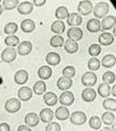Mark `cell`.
I'll return each mask as SVG.
<instances>
[{
    "label": "cell",
    "instance_id": "f1b7e54d",
    "mask_svg": "<svg viewBox=\"0 0 116 131\" xmlns=\"http://www.w3.org/2000/svg\"><path fill=\"white\" fill-rule=\"evenodd\" d=\"M51 31L54 33H56V36H59L60 33L65 31V24L62 21H55L51 24Z\"/></svg>",
    "mask_w": 116,
    "mask_h": 131
},
{
    "label": "cell",
    "instance_id": "277c9868",
    "mask_svg": "<svg viewBox=\"0 0 116 131\" xmlns=\"http://www.w3.org/2000/svg\"><path fill=\"white\" fill-rule=\"evenodd\" d=\"M69 120L73 124L82 125L87 122V115H85L83 112H81V111H77V112H74L73 114L69 115Z\"/></svg>",
    "mask_w": 116,
    "mask_h": 131
},
{
    "label": "cell",
    "instance_id": "d590c367",
    "mask_svg": "<svg viewBox=\"0 0 116 131\" xmlns=\"http://www.w3.org/2000/svg\"><path fill=\"white\" fill-rule=\"evenodd\" d=\"M5 43L10 48H15L17 45H19V39L16 36H8L5 39Z\"/></svg>",
    "mask_w": 116,
    "mask_h": 131
},
{
    "label": "cell",
    "instance_id": "f35d334b",
    "mask_svg": "<svg viewBox=\"0 0 116 131\" xmlns=\"http://www.w3.org/2000/svg\"><path fill=\"white\" fill-rule=\"evenodd\" d=\"M18 6V1L17 0H4L2 1V9H7V10H10V9H14L15 7Z\"/></svg>",
    "mask_w": 116,
    "mask_h": 131
},
{
    "label": "cell",
    "instance_id": "d4e9b609",
    "mask_svg": "<svg viewBox=\"0 0 116 131\" xmlns=\"http://www.w3.org/2000/svg\"><path fill=\"white\" fill-rule=\"evenodd\" d=\"M46 62L50 66H56L60 63V56L57 52H49L46 57Z\"/></svg>",
    "mask_w": 116,
    "mask_h": 131
},
{
    "label": "cell",
    "instance_id": "2e32d148",
    "mask_svg": "<svg viewBox=\"0 0 116 131\" xmlns=\"http://www.w3.org/2000/svg\"><path fill=\"white\" fill-rule=\"evenodd\" d=\"M18 98L19 100H23V102H27L32 98V89L29 87H22L18 90Z\"/></svg>",
    "mask_w": 116,
    "mask_h": 131
},
{
    "label": "cell",
    "instance_id": "9c48e42d",
    "mask_svg": "<svg viewBox=\"0 0 116 131\" xmlns=\"http://www.w3.org/2000/svg\"><path fill=\"white\" fill-rule=\"evenodd\" d=\"M82 23V16H80L77 13H72L67 17V24L72 27H79V25Z\"/></svg>",
    "mask_w": 116,
    "mask_h": 131
},
{
    "label": "cell",
    "instance_id": "7402d4cb",
    "mask_svg": "<svg viewBox=\"0 0 116 131\" xmlns=\"http://www.w3.org/2000/svg\"><path fill=\"white\" fill-rule=\"evenodd\" d=\"M115 16H106L104 17V19H102V22L100 23V26H101V30H109L112 29L113 26L115 25Z\"/></svg>",
    "mask_w": 116,
    "mask_h": 131
},
{
    "label": "cell",
    "instance_id": "7bdbcfd3",
    "mask_svg": "<svg viewBox=\"0 0 116 131\" xmlns=\"http://www.w3.org/2000/svg\"><path fill=\"white\" fill-rule=\"evenodd\" d=\"M46 131H60V125L57 122H50L47 125Z\"/></svg>",
    "mask_w": 116,
    "mask_h": 131
},
{
    "label": "cell",
    "instance_id": "5bb4252c",
    "mask_svg": "<svg viewBox=\"0 0 116 131\" xmlns=\"http://www.w3.org/2000/svg\"><path fill=\"white\" fill-rule=\"evenodd\" d=\"M32 51V43L30 41H23L22 43L18 45V49L17 52L22 56H26Z\"/></svg>",
    "mask_w": 116,
    "mask_h": 131
},
{
    "label": "cell",
    "instance_id": "484cf974",
    "mask_svg": "<svg viewBox=\"0 0 116 131\" xmlns=\"http://www.w3.org/2000/svg\"><path fill=\"white\" fill-rule=\"evenodd\" d=\"M116 63V58L114 55H105L104 58H102V60L100 62V64H102V66L106 67V69H109V67H113L115 65Z\"/></svg>",
    "mask_w": 116,
    "mask_h": 131
},
{
    "label": "cell",
    "instance_id": "f6af8a7d",
    "mask_svg": "<svg viewBox=\"0 0 116 131\" xmlns=\"http://www.w3.org/2000/svg\"><path fill=\"white\" fill-rule=\"evenodd\" d=\"M33 4L35 6H43L46 4V0H33Z\"/></svg>",
    "mask_w": 116,
    "mask_h": 131
},
{
    "label": "cell",
    "instance_id": "8fae6325",
    "mask_svg": "<svg viewBox=\"0 0 116 131\" xmlns=\"http://www.w3.org/2000/svg\"><path fill=\"white\" fill-rule=\"evenodd\" d=\"M17 9H18V13L22 15H29L30 13H32L33 10V5L30 1H23L17 6Z\"/></svg>",
    "mask_w": 116,
    "mask_h": 131
},
{
    "label": "cell",
    "instance_id": "74e56055",
    "mask_svg": "<svg viewBox=\"0 0 116 131\" xmlns=\"http://www.w3.org/2000/svg\"><path fill=\"white\" fill-rule=\"evenodd\" d=\"M64 39H63V37L60 36H54L51 37V39H50V46L52 47H62L64 46Z\"/></svg>",
    "mask_w": 116,
    "mask_h": 131
},
{
    "label": "cell",
    "instance_id": "f546056e",
    "mask_svg": "<svg viewBox=\"0 0 116 131\" xmlns=\"http://www.w3.org/2000/svg\"><path fill=\"white\" fill-rule=\"evenodd\" d=\"M68 15H69L68 9H67L65 6L58 7V8L56 9V13H55V16L58 18V21H62V19H64V18H67Z\"/></svg>",
    "mask_w": 116,
    "mask_h": 131
},
{
    "label": "cell",
    "instance_id": "8d00e7d4",
    "mask_svg": "<svg viewBox=\"0 0 116 131\" xmlns=\"http://www.w3.org/2000/svg\"><path fill=\"white\" fill-rule=\"evenodd\" d=\"M17 29H18L17 24L14 23V22H10V23L5 25V33L8 34V36H13L14 33H16Z\"/></svg>",
    "mask_w": 116,
    "mask_h": 131
},
{
    "label": "cell",
    "instance_id": "83f0119b",
    "mask_svg": "<svg viewBox=\"0 0 116 131\" xmlns=\"http://www.w3.org/2000/svg\"><path fill=\"white\" fill-rule=\"evenodd\" d=\"M47 90V85L44 83V81L40 80V81L35 82L33 85V92L37 95H43Z\"/></svg>",
    "mask_w": 116,
    "mask_h": 131
},
{
    "label": "cell",
    "instance_id": "603a6c76",
    "mask_svg": "<svg viewBox=\"0 0 116 131\" xmlns=\"http://www.w3.org/2000/svg\"><path fill=\"white\" fill-rule=\"evenodd\" d=\"M43 100L48 106H55L58 102V97L55 92H46L43 96Z\"/></svg>",
    "mask_w": 116,
    "mask_h": 131
},
{
    "label": "cell",
    "instance_id": "ee69618b",
    "mask_svg": "<svg viewBox=\"0 0 116 131\" xmlns=\"http://www.w3.org/2000/svg\"><path fill=\"white\" fill-rule=\"evenodd\" d=\"M0 131H10V125L7 123H1L0 124Z\"/></svg>",
    "mask_w": 116,
    "mask_h": 131
},
{
    "label": "cell",
    "instance_id": "681fc988",
    "mask_svg": "<svg viewBox=\"0 0 116 131\" xmlns=\"http://www.w3.org/2000/svg\"><path fill=\"white\" fill-rule=\"evenodd\" d=\"M2 14V7H1V5H0V15Z\"/></svg>",
    "mask_w": 116,
    "mask_h": 131
},
{
    "label": "cell",
    "instance_id": "ba28073f",
    "mask_svg": "<svg viewBox=\"0 0 116 131\" xmlns=\"http://www.w3.org/2000/svg\"><path fill=\"white\" fill-rule=\"evenodd\" d=\"M67 37H68V39L77 42L83 38V31L80 27H71L67 32Z\"/></svg>",
    "mask_w": 116,
    "mask_h": 131
},
{
    "label": "cell",
    "instance_id": "cb8c5ba5",
    "mask_svg": "<svg viewBox=\"0 0 116 131\" xmlns=\"http://www.w3.org/2000/svg\"><path fill=\"white\" fill-rule=\"evenodd\" d=\"M114 42V36L107 32H104L102 34H100L99 37V43L102 46H109Z\"/></svg>",
    "mask_w": 116,
    "mask_h": 131
},
{
    "label": "cell",
    "instance_id": "bcb514c9",
    "mask_svg": "<svg viewBox=\"0 0 116 131\" xmlns=\"http://www.w3.org/2000/svg\"><path fill=\"white\" fill-rule=\"evenodd\" d=\"M18 131H32V130H31V128L27 127V125H19Z\"/></svg>",
    "mask_w": 116,
    "mask_h": 131
},
{
    "label": "cell",
    "instance_id": "e575fe53",
    "mask_svg": "<svg viewBox=\"0 0 116 131\" xmlns=\"http://www.w3.org/2000/svg\"><path fill=\"white\" fill-rule=\"evenodd\" d=\"M102 106L104 108L108 111H116V100L115 98H107V99L104 100V103H102Z\"/></svg>",
    "mask_w": 116,
    "mask_h": 131
},
{
    "label": "cell",
    "instance_id": "ffe728a7",
    "mask_svg": "<svg viewBox=\"0 0 116 131\" xmlns=\"http://www.w3.org/2000/svg\"><path fill=\"white\" fill-rule=\"evenodd\" d=\"M21 29H22V31H23V32H25V33H30V32L34 31L35 23L32 21V19L26 18V19H24V21H22Z\"/></svg>",
    "mask_w": 116,
    "mask_h": 131
},
{
    "label": "cell",
    "instance_id": "7a4b0ae2",
    "mask_svg": "<svg viewBox=\"0 0 116 131\" xmlns=\"http://www.w3.org/2000/svg\"><path fill=\"white\" fill-rule=\"evenodd\" d=\"M21 108V100L17 98H10L5 103V110L8 113H16Z\"/></svg>",
    "mask_w": 116,
    "mask_h": 131
},
{
    "label": "cell",
    "instance_id": "6da1fadb",
    "mask_svg": "<svg viewBox=\"0 0 116 131\" xmlns=\"http://www.w3.org/2000/svg\"><path fill=\"white\" fill-rule=\"evenodd\" d=\"M108 10H109V5H108V2H105V1H101V2H99V4H97L96 7H93V9H92L93 15L96 16V19L104 18L105 15H107Z\"/></svg>",
    "mask_w": 116,
    "mask_h": 131
},
{
    "label": "cell",
    "instance_id": "4dcf8cb0",
    "mask_svg": "<svg viewBox=\"0 0 116 131\" xmlns=\"http://www.w3.org/2000/svg\"><path fill=\"white\" fill-rule=\"evenodd\" d=\"M101 122H104L106 125H112L115 122V115L110 112H106L101 115Z\"/></svg>",
    "mask_w": 116,
    "mask_h": 131
},
{
    "label": "cell",
    "instance_id": "e0dca14e",
    "mask_svg": "<svg viewBox=\"0 0 116 131\" xmlns=\"http://www.w3.org/2000/svg\"><path fill=\"white\" fill-rule=\"evenodd\" d=\"M73 81L71 79H66V78H59L57 81V87L58 89L63 90V91H68V89L72 87Z\"/></svg>",
    "mask_w": 116,
    "mask_h": 131
},
{
    "label": "cell",
    "instance_id": "d6a6232c",
    "mask_svg": "<svg viewBox=\"0 0 116 131\" xmlns=\"http://www.w3.org/2000/svg\"><path fill=\"white\" fill-rule=\"evenodd\" d=\"M88 67H89L90 72L98 71L100 67V60L98 59L97 57H92V58H90L89 62H88Z\"/></svg>",
    "mask_w": 116,
    "mask_h": 131
},
{
    "label": "cell",
    "instance_id": "7dc6e473",
    "mask_svg": "<svg viewBox=\"0 0 116 131\" xmlns=\"http://www.w3.org/2000/svg\"><path fill=\"white\" fill-rule=\"evenodd\" d=\"M110 94L114 96V97L116 96V85L115 84H114V87H113V88H110Z\"/></svg>",
    "mask_w": 116,
    "mask_h": 131
},
{
    "label": "cell",
    "instance_id": "b9f144b4",
    "mask_svg": "<svg viewBox=\"0 0 116 131\" xmlns=\"http://www.w3.org/2000/svg\"><path fill=\"white\" fill-rule=\"evenodd\" d=\"M89 124L92 129H100V127H101V121H100V119L98 116H92L89 121Z\"/></svg>",
    "mask_w": 116,
    "mask_h": 131
},
{
    "label": "cell",
    "instance_id": "8992f818",
    "mask_svg": "<svg viewBox=\"0 0 116 131\" xmlns=\"http://www.w3.org/2000/svg\"><path fill=\"white\" fill-rule=\"evenodd\" d=\"M93 6H92V2L89 1V0H82L80 1L79 6H77V10L81 15H89L90 13L92 12Z\"/></svg>",
    "mask_w": 116,
    "mask_h": 131
},
{
    "label": "cell",
    "instance_id": "60d3db41",
    "mask_svg": "<svg viewBox=\"0 0 116 131\" xmlns=\"http://www.w3.org/2000/svg\"><path fill=\"white\" fill-rule=\"evenodd\" d=\"M100 52H101V48H100L99 45L93 43V45H91V46L89 47V54L91 55L92 57H97Z\"/></svg>",
    "mask_w": 116,
    "mask_h": 131
},
{
    "label": "cell",
    "instance_id": "ac0fdd59",
    "mask_svg": "<svg viewBox=\"0 0 116 131\" xmlns=\"http://www.w3.org/2000/svg\"><path fill=\"white\" fill-rule=\"evenodd\" d=\"M39 115L35 114V113H29V114H26V116H25V123H26L27 127H37L38 124H39Z\"/></svg>",
    "mask_w": 116,
    "mask_h": 131
},
{
    "label": "cell",
    "instance_id": "30bf717a",
    "mask_svg": "<svg viewBox=\"0 0 116 131\" xmlns=\"http://www.w3.org/2000/svg\"><path fill=\"white\" fill-rule=\"evenodd\" d=\"M14 80L17 84H24L27 82L29 80V73L24 70H19L15 73V77H14Z\"/></svg>",
    "mask_w": 116,
    "mask_h": 131
},
{
    "label": "cell",
    "instance_id": "52a82bcc",
    "mask_svg": "<svg viewBox=\"0 0 116 131\" xmlns=\"http://www.w3.org/2000/svg\"><path fill=\"white\" fill-rule=\"evenodd\" d=\"M59 103L63 106H69L74 103V95L71 91H64L62 95L59 96Z\"/></svg>",
    "mask_w": 116,
    "mask_h": 131
},
{
    "label": "cell",
    "instance_id": "4316f807",
    "mask_svg": "<svg viewBox=\"0 0 116 131\" xmlns=\"http://www.w3.org/2000/svg\"><path fill=\"white\" fill-rule=\"evenodd\" d=\"M52 74V70L50 69V66H41L38 71V75L41 80H47L51 77Z\"/></svg>",
    "mask_w": 116,
    "mask_h": 131
},
{
    "label": "cell",
    "instance_id": "836d02e7",
    "mask_svg": "<svg viewBox=\"0 0 116 131\" xmlns=\"http://www.w3.org/2000/svg\"><path fill=\"white\" fill-rule=\"evenodd\" d=\"M115 79H116L115 74L113 72H110V71H108V72H106V73L102 74L104 83H107L108 85L109 84H115Z\"/></svg>",
    "mask_w": 116,
    "mask_h": 131
},
{
    "label": "cell",
    "instance_id": "7c38bea8",
    "mask_svg": "<svg viewBox=\"0 0 116 131\" xmlns=\"http://www.w3.org/2000/svg\"><path fill=\"white\" fill-rule=\"evenodd\" d=\"M39 119H41V121L44 123H50L51 120L54 119V112L51 111V108H43L40 112Z\"/></svg>",
    "mask_w": 116,
    "mask_h": 131
},
{
    "label": "cell",
    "instance_id": "5b68a950",
    "mask_svg": "<svg viewBox=\"0 0 116 131\" xmlns=\"http://www.w3.org/2000/svg\"><path fill=\"white\" fill-rule=\"evenodd\" d=\"M97 82V75L93 72H87L83 74L82 77V84L84 85L85 88H91L92 85L96 84Z\"/></svg>",
    "mask_w": 116,
    "mask_h": 131
},
{
    "label": "cell",
    "instance_id": "9a60e30c",
    "mask_svg": "<svg viewBox=\"0 0 116 131\" xmlns=\"http://www.w3.org/2000/svg\"><path fill=\"white\" fill-rule=\"evenodd\" d=\"M97 97V94H96V90L92 89V88H85L82 91V98L84 102H93Z\"/></svg>",
    "mask_w": 116,
    "mask_h": 131
},
{
    "label": "cell",
    "instance_id": "44dd1931",
    "mask_svg": "<svg viewBox=\"0 0 116 131\" xmlns=\"http://www.w3.org/2000/svg\"><path fill=\"white\" fill-rule=\"evenodd\" d=\"M64 47H65V50H66L68 54H75V52L79 50V45L77 42L73 41L71 39H67L66 41L64 42Z\"/></svg>",
    "mask_w": 116,
    "mask_h": 131
},
{
    "label": "cell",
    "instance_id": "1f68e13d",
    "mask_svg": "<svg viewBox=\"0 0 116 131\" xmlns=\"http://www.w3.org/2000/svg\"><path fill=\"white\" fill-rule=\"evenodd\" d=\"M98 94L101 96V97L107 98L108 96L110 95V87L107 83H104V82H102V83L98 87Z\"/></svg>",
    "mask_w": 116,
    "mask_h": 131
},
{
    "label": "cell",
    "instance_id": "d6986e66",
    "mask_svg": "<svg viewBox=\"0 0 116 131\" xmlns=\"http://www.w3.org/2000/svg\"><path fill=\"white\" fill-rule=\"evenodd\" d=\"M87 29L89 32L91 33H96V32H99L101 30V26H100V22L96 18H91L88 21L87 23Z\"/></svg>",
    "mask_w": 116,
    "mask_h": 131
},
{
    "label": "cell",
    "instance_id": "3957f363",
    "mask_svg": "<svg viewBox=\"0 0 116 131\" xmlns=\"http://www.w3.org/2000/svg\"><path fill=\"white\" fill-rule=\"evenodd\" d=\"M16 55H17V51L15 50V48L7 47L6 49H4V51H2L1 59H2V62H5V63H11L16 59Z\"/></svg>",
    "mask_w": 116,
    "mask_h": 131
},
{
    "label": "cell",
    "instance_id": "4fadbf2b",
    "mask_svg": "<svg viewBox=\"0 0 116 131\" xmlns=\"http://www.w3.org/2000/svg\"><path fill=\"white\" fill-rule=\"evenodd\" d=\"M69 111H68V108L67 107H65V106H62V107H58L57 110H56V112H55V114H54V116H56L58 120H60V121H65V120H67L69 117Z\"/></svg>",
    "mask_w": 116,
    "mask_h": 131
},
{
    "label": "cell",
    "instance_id": "ab89813d",
    "mask_svg": "<svg viewBox=\"0 0 116 131\" xmlns=\"http://www.w3.org/2000/svg\"><path fill=\"white\" fill-rule=\"evenodd\" d=\"M75 75V69L74 66H66L64 70H63V78H66V79H72Z\"/></svg>",
    "mask_w": 116,
    "mask_h": 131
},
{
    "label": "cell",
    "instance_id": "c3c4849f",
    "mask_svg": "<svg viewBox=\"0 0 116 131\" xmlns=\"http://www.w3.org/2000/svg\"><path fill=\"white\" fill-rule=\"evenodd\" d=\"M100 131H112V130H110V128H108V127H105L104 129H101Z\"/></svg>",
    "mask_w": 116,
    "mask_h": 131
}]
</instances>
